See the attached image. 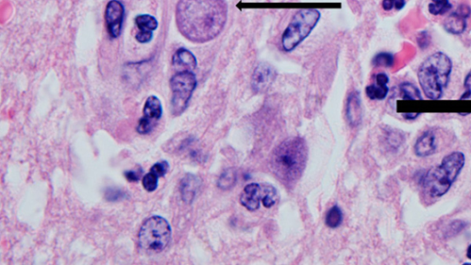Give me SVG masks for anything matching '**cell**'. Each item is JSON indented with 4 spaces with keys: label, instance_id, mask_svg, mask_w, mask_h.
Wrapping results in <instances>:
<instances>
[{
    "label": "cell",
    "instance_id": "6",
    "mask_svg": "<svg viewBox=\"0 0 471 265\" xmlns=\"http://www.w3.org/2000/svg\"><path fill=\"white\" fill-rule=\"evenodd\" d=\"M171 225L161 216H154L148 218L138 232L139 246L148 252L164 251L171 241Z\"/></svg>",
    "mask_w": 471,
    "mask_h": 265
},
{
    "label": "cell",
    "instance_id": "12",
    "mask_svg": "<svg viewBox=\"0 0 471 265\" xmlns=\"http://www.w3.org/2000/svg\"><path fill=\"white\" fill-rule=\"evenodd\" d=\"M135 23L138 29V32L135 35L136 40L140 44H148L152 40L153 32L156 31L158 26L155 17L148 14H142L135 17Z\"/></svg>",
    "mask_w": 471,
    "mask_h": 265
},
{
    "label": "cell",
    "instance_id": "9",
    "mask_svg": "<svg viewBox=\"0 0 471 265\" xmlns=\"http://www.w3.org/2000/svg\"><path fill=\"white\" fill-rule=\"evenodd\" d=\"M125 18V7L119 0H111L105 9L104 18L109 35L116 39L121 35V26Z\"/></svg>",
    "mask_w": 471,
    "mask_h": 265
},
{
    "label": "cell",
    "instance_id": "15",
    "mask_svg": "<svg viewBox=\"0 0 471 265\" xmlns=\"http://www.w3.org/2000/svg\"><path fill=\"white\" fill-rule=\"evenodd\" d=\"M202 185V180L198 176L186 174L180 182V192L181 199L186 203L193 202L198 191Z\"/></svg>",
    "mask_w": 471,
    "mask_h": 265
},
{
    "label": "cell",
    "instance_id": "18",
    "mask_svg": "<svg viewBox=\"0 0 471 265\" xmlns=\"http://www.w3.org/2000/svg\"><path fill=\"white\" fill-rule=\"evenodd\" d=\"M346 113L351 126H359L360 123L362 121V108L358 92H353L349 95Z\"/></svg>",
    "mask_w": 471,
    "mask_h": 265
},
{
    "label": "cell",
    "instance_id": "23",
    "mask_svg": "<svg viewBox=\"0 0 471 265\" xmlns=\"http://www.w3.org/2000/svg\"><path fill=\"white\" fill-rule=\"evenodd\" d=\"M263 188V197H262V205L266 208H270L273 207L277 201V190L274 188V186L269 185H262Z\"/></svg>",
    "mask_w": 471,
    "mask_h": 265
},
{
    "label": "cell",
    "instance_id": "22",
    "mask_svg": "<svg viewBox=\"0 0 471 265\" xmlns=\"http://www.w3.org/2000/svg\"><path fill=\"white\" fill-rule=\"evenodd\" d=\"M400 93L405 99H422L421 91L417 87L409 82H403L399 86Z\"/></svg>",
    "mask_w": 471,
    "mask_h": 265
},
{
    "label": "cell",
    "instance_id": "19",
    "mask_svg": "<svg viewBox=\"0 0 471 265\" xmlns=\"http://www.w3.org/2000/svg\"><path fill=\"white\" fill-rule=\"evenodd\" d=\"M237 181V171L235 169H228L223 171V173L220 175L218 181H217V186L221 190L231 189Z\"/></svg>",
    "mask_w": 471,
    "mask_h": 265
},
{
    "label": "cell",
    "instance_id": "7",
    "mask_svg": "<svg viewBox=\"0 0 471 265\" xmlns=\"http://www.w3.org/2000/svg\"><path fill=\"white\" fill-rule=\"evenodd\" d=\"M171 90V112L174 116H180L188 107L190 99L197 86L196 76L193 71H180L173 75L170 80Z\"/></svg>",
    "mask_w": 471,
    "mask_h": 265
},
{
    "label": "cell",
    "instance_id": "2",
    "mask_svg": "<svg viewBox=\"0 0 471 265\" xmlns=\"http://www.w3.org/2000/svg\"><path fill=\"white\" fill-rule=\"evenodd\" d=\"M306 159L308 148L305 140L293 136L283 141L274 149L270 164L276 178L291 188L303 174Z\"/></svg>",
    "mask_w": 471,
    "mask_h": 265
},
{
    "label": "cell",
    "instance_id": "30",
    "mask_svg": "<svg viewBox=\"0 0 471 265\" xmlns=\"http://www.w3.org/2000/svg\"><path fill=\"white\" fill-rule=\"evenodd\" d=\"M464 87H465V89H466V91H465V93L462 95L461 99H471V72L466 76L465 81H464Z\"/></svg>",
    "mask_w": 471,
    "mask_h": 265
},
{
    "label": "cell",
    "instance_id": "21",
    "mask_svg": "<svg viewBox=\"0 0 471 265\" xmlns=\"http://www.w3.org/2000/svg\"><path fill=\"white\" fill-rule=\"evenodd\" d=\"M342 222V212L339 207H332L327 213L326 225L331 229H336L340 227Z\"/></svg>",
    "mask_w": 471,
    "mask_h": 265
},
{
    "label": "cell",
    "instance_id": "16",
    "mask_svg": "<svg viewBox=\"0 0 471 265\" xmlns=\"http://www.w3.org/2000/svg\"><path fill=\"white\" fill-rule=\"evenodd\" d=\"M197 66L196 57L185 48L177 50L172 56V67L180 71H193Z\"/></svg>",
    "mask_w": 471,
    "mask_h": 265
},
{
    "label": "cell",
    "instance_id": "11",
    "mask_svg": "<svg viewBox=\"0 0 471 265\" xmlns=\"http://www.w3.org/2000/svg\"><path fill=\"white\" fill-rule=\"evenodd\" d=\"M275 76L274 68L267 64H260L252 75V89L255 92H263L274 82Z\"/></svg>",
    "mask_w": 471,
    "mask_h": 265
},
{
    "label": "cell",
    "instance_id": "13",
    "mask_svg": "<svg viewBox=\"0 0 471 265\" xmlns=\"http://www.w3.org/2000/svg\"><path fill=\"white\" fill-rule=\"evenodd\" d=\"M263 197L262 185L258 184L248 185L240 195V203L250 211H256L260 208Z\"/></svg>",
    "mask_w": 471,
    "mask_h": 265
},
{
    "label": "cell",
    "instance_id": "27",
    "mask_svg": "<svg viewBox=\"0 0 471 265\" xmlns=\"http://www.w3.org/2000/svg\"><path fill=\"white\" fill-rule=\"evenodd\" d=\"M125 197H126V193L121 190L109 188L105 191V198L111 202H117Z\"/></svg>",
    "mask_w": 471,
    "mask_h": 265
},
{
    "label": "cell",
    "instance_id": "3",
    "mask_svg": "<svg viewBox=\"0 0 471 265\" xmlns=\"http://www.w3.org/2000/svg\"><path fill=\"white\" fill-rule=\"evenodd\" d=\"M465 162V155L459 151L445 156L438 166L432 168L422 176V192L430 199L444 196L461 173Z\"/></svg>",
    "mask_w": 471,
    "mask_h": 265
},
{
    "label": "cell",
    "instance_id": "5",
    "mask_svg": "<svg viewBox=\"0 0 471 265\" xmlns=\"http://www.w3.org/2000/svg\"><path fill=\"white\" fill-rule=\"evenodd\" d=\"M321 14L318 9H302L296 11L282 34L281 45L286 53L293 52L310 36L318 25Z\"/></svg>",
    "mask_w": 471,
    "mask_h": 265
},
{
    "label": "cell",
    "instance_id": "4",
    "mask_svg": "<svg viewBox=\"0 0 471 265\" xmlns=\"http://www.w3.org/2000/svg\"><path fill=\"white\" fill-rule=\"evenodd\" d=\"M453 64L447 54L437 52L427 57L418 70V79L428 99H439L449 84Z\"/></svg>",
    "mask_w": 471,
    "mask_h": 265
},
{
    "label": "cell",
    "instance_id": "10",
    "mask_svg": "<svg viewBox=\"0 0 471 265\" xmlns=\"http://www.w3.org/2000/svg\"><path fill=\"white\" fill-rule=\"evenodd\" d=\"M471 9L467 5H460L458 9L449 15L444 22V29L446 32L459 35L466 31L467 18H469Z\"/></svg>",
    "mask_w": 471,
    "mask_h": 265
},
{
    "label": "cell",
    "instance_id": "14",
    "mask_svg": "<svg viewBox=\"0 0 471 265\" xmlns=\"http://www.w3.org/2000/svg\"><path fill=\"white\" fill-rule=\"evenodd\" d=\"M437 149V140L435 132L425 131L419 136L414 145V152L418 157H426L435 154Z\"/></svg>",
    "mask_w": 471,
    "mask_h": 265
},
{
    "label": "cell",
    "instance_id": "32",
    "mask_svg": "<svg viewBox=\"0 0 471 265\" xmlns=\"http://www.w3.org/2000/svg\"><path fill=\"white\" fill-rule=\"evenodd\" d=\"M419 115H420V113H405V114H404V117H405L406 119H408V120H412V119H415V118H417V117L419 116Z\"/></svg>",
    "mask_w": 471,
    "mask_h": 265
},
{
    "label": "cell",
    "instance_id": "26",
    "mask_svg": "<svg viewBox=\"0 0 471 265\" xmlns=\"http://www.w3.org/2000/svg\"><path fill=\"white\" fill-rule=\"evenodd\" d=\"M406 5V0H383L382 8L386 11H391L393 9L401 10Z\"/></svg>",
    "mask_w": 471,
    "mask_h": 265
},
{
    "label": "cell",
    "instance_id": "20",
    "mask_svg": "<svg viewBox=\"0 0 471 265\" xmlns=\"http://www.w3.org/2000/svg\"><path fill=\"white\" fill-rule=\"evenodd\" d=\"M452 9V5L449 0H431V3L428 5L429 12L434 16L444 15Z\"/></svg>",
    "mask_w": 471,
    "mask_h": 265
},
{
    "label": "cell",
    "instance_id": "8",
    "mask_svg": "<svg viewBox=\"0 0 471 265\" xmlns=\"http://www.w3.org/2000/svg\"><path fill=\"white\" fill-rule=\"evenodd\" d=\"M162 113L163 109L159 99L154 95L149 96L145 103L143 116L141 117L136 127L137 133L141 135L149 134L154 129L157 121L160 120Z\"/></svg>",
    "mask_w": 471,
    "mask_h": 265
},
{
    "label": "cell",
    "instance_id": "25",
    "mask_svg": "<svg viewBox=\"0 0 471 265\" xmlns=\"http://www.w3.org/2000/svg\"><path fill=\"white\" fill-rule=\"evenodd\" d=\"M394 64V56L391 53L382 52L377 54L373 59V65L375 67H385L391 68Z\"/></svg>",
    "mask_w": 471,
    "mask_h": 265
},
{
    "label": "cell",
    "instance_id": "24",
    "mask_svg": "<svg viewBox=\"0 0 471 265\" xmlns=\"http://www.w3.org/2000/svg\"><path fill=\"white\" fill-rule=\"evenodd\" d=\"M159 178L160 177L157 175L155 171L150 170L148 174H146L142 179V185L144 186L145 190L148 193L155 192L157 190Z\"/></svg>",
    "mask_w": 471,
    "mask_h": 265
},
{
    "label": "cell",
    "instance_id": "31",
    "mask_svg": "<svg viewBox=\"0 0 471 265\" xmlns=\"http://www.w3.org/2000/svg\"><path fill=\"white\" fill-rule=\"evenodd\" d=\"M429 40H430V37H429L426 32H422L420 34V36L418 37V44H419V46L422 47V48H424V47L428 46Z\"/></svg>",
    "mask_w": 471,
    "mask_h": 265
},
{
    "label": "cell",
    "instance_id": "33",
    "mask_svg": "<svg viewBox=\"0 0 471 265\" xmlns=\"http://www.w3.org/2000/svg\"><path fill=\"white\" fill-rule=\"evenodd\" d=\"M467 257L468 258V259H469V260H471V244L469 245V246H468V248H467Z\"/></svg>",
    "mask_w": 471,
    "mask_h": 265
},
{
    "label": "cell",
    "instance_id": "1",
    "mask_svg": "<svg viewBox=\"0 0 471 265\" xmlns=\"http://www.w3.org/2000/svg\"><path fill=\"white\" fill-rule=\"evenodd\" d=\"M228 14L226 0H180L176 6V25L187 40L206 44L223 32Z\"/></svg>",
    "mask_w": 471,
    "mask_h": 265
},
{
    "label": "cell",
    "instance_id": "28",
    "mask_svg": "<svg viewBox=\"0 0 471 265\" xmlns=\"http://www.w3.org/2000/svg\"><path fill=\"white\" fill-rule=\"evenodd\" d=\"M169 169H170L169 163L165 161V160H163V161H158L156 164H154L150 170L155 171L159 177H164V176L166 175Z\"/></svg>",
    "mask_w": 471,
    "mask_h": 265
},
{
    "label": "cell",
    "instance_id": "29",
    "mask_svg": "<svg viewBox=\"0 0 471 265\" xmlns=\"http://www.w3.org/2000/svg\"><path fill=\"white\" fill-rule=\"evenodd\" d=\"M143 174V170L139 168L137 170H132V171H126L125 172V177L126 180H129L131 182H136L141 179V176Z\"/></svg>",
    "mask_w": 471,
    "mask_h": 265
},
{
    "label": "cell",
    "instance_id": "17",
    "mask_svg": "<svg viewBox=\"0 0 471 265\" xmlns=\"http://www.w3.org/2000/svg\"><path fill=\"white\" fill-rule=\"evenodd\" d=\"M390 81L388 76L385 73H379L376 76V83L367 86L365 89V93L369 99L374 100H382L385 99L388 94L387 83Z\"/></svg>",
    "mask_w": 471,
    "mask_h": 265
}]
</instances>
